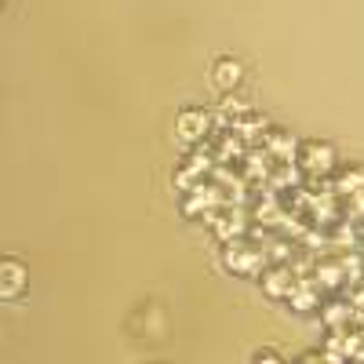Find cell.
Returning <instances> with one entry per match:
<instances>
[{
    "mask_svg": "<svg viewBox=\"0 0 364 364\" xmlns=\"http://www.w3.org/2000/svg\"><path fill=\"white\" fill-rule=\"evenodd\" d=\"M237 80H240V66H237V63H223V66L215 70V84H219V87H233Z\"/></svg>",
    "mask_w": 364,
    "mask_h": 364,
    "instance_id": "6da1fadb",
    "label": "cell"
}]
</instances>
